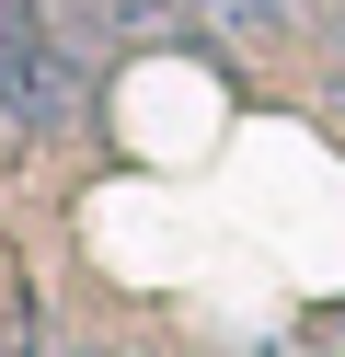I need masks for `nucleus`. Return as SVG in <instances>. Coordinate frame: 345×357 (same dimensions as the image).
I'll use <instances>...</instances> for the list:
<instances>
[{
  "label": "nucleus",
  "mask_w": 345,
  "mask_h": 357,
  "mask_svg": "<svg viewBox=\"0 0 345 357\" xmlns=\"http://www.w3.org/2000/svg\"><path fill=\"white\" fill-rule=\"evenodd\" d=\"M81 47H69L58 24H46L35 0H0V139H58L69 116H81Z\"/></svg>",
  "instance_id": "nucleus-1"
},
{
  "label": "nucleus",
  "mask_w": 345,
  "mask_h": 357,
  "mask_svg": "<svg viewBox=\"0 0 345 357\" xmlns=\"http://www.w3.org/2000/svg\"><path fill=\"white\" fill-rule=\"evenodd\" d=\"M299 0H196V24H219V35H276Z\"/></svg>",
  "instance_id": "nucleus-2"
},
{
  "label": "nucleus",
  "mask_w": 345,
  "mask_h": 357,
  "mask_svg": "<svg viewBox=\"0 0 345 357\" xmlns=\"http://www.w3.org/2000/svg\"><path fill=\"white\" fill-rule=\"evenodd\" d=\"M311 346H322V357H345V311H322V323H311Z\"/></svg>",
  "instance_id": "nucleus-3"
},
{
  "label": "nucleus",
  "mask_w": 345,
  "mask_h": 357,
  "mask_svg": "<svg viewBox=\"0 0 345 357\" xmlns=\"http://www.w3.org/2000/svg\"><path fill=\"white\" fill-rule=\"evenodd\" d=\"M69 357H127V346H69Z\"/></svg>",
  "instance_id": "nucleus-4"
}]
</instances>
